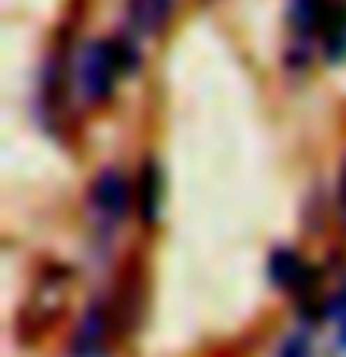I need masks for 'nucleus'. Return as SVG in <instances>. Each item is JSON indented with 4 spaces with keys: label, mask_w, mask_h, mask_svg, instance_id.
Here are the masks:
<instances>
[{
    "label": "nucleus",
    "mask_w": 346,
    "mask_h": 357,
    "mask_svg": "<svg viewBox=\"0 0 346 357\" xmlns=\"http://www.w3.org/2000/svg\"><path fill=\"white\" fill-rule=\"evenodd\" d=\"M175 11V0H127V22L138 38H156Z\"/></svg>",
    "instance_id": "423d86ee"
},
{
    "label": "nucleus",
    "mask_w": 346,
    "mask_h": 357,
    "mask_svg": "<svg viewBox=\"0 0 346 357\" xmlns=\"http://www.w3.org/2000/svg\"><path fill=\"white\" fill-rule=\"evenodd\" d=\"M339 208L346 216V160H343V172H339Z\"/></svg>",
    "instance_id": "f8f14e48"
},
{
    "label": "nucleus",
    "mask_w": 346,
    "mask_h": 357,
    "mask_svg": "<svg viewBox=\"0 0 346 357\" xmlns=\"http://www.w3.org/2000/svg\"><path fill=\"white\" fill-rule=\"evenodd\" d=\"M268 279L279 287V290H294V294H309L313 283H317V272L301 261L298 253L290 250H276L272 261H268Z\"/></svg>",
    "instance_id": "39448f33"
},
{
    "label": "nucleus",
    "mask_w": 346,
    "mask_h": 357,
    "mask_svg": "<svg viewBox=\"0 0 346 357\" xmlns=\"http://www.w3.org/2000/svg\"><path fill=\"white\" fill-rule=\"evenodd\" d=\"M328 0H290V26L294 33L301 38H309V33H317L324 26V19H328Z\"/></svg>",
    "instance_id": "6e6552de"
},
{
    "label": "nucleus",
    "mask_w": 346,
    "mask_h": 357,
    "mask_svg": "<svg viewBox=\"0 0 346 357\" xmlns=\"http://www.w3.org/2000/svg\"><path fill=\"white\" fill-rule=\"evenodd\" d=\"M279 357H313V335H309V328L287 335V342H283V350H279Z\"/></svg>",
    "instance_id": "9b49d317"
},
{
    "label": "nucleus",
    "mask_w": 346,
    "mask_h": 357,
    "mask_svg": "<svg viewBox=\"0 0 346 357\" xmlns=\"http://www.w3.org/2000/svg\"><path fill=\"white\" fill-rule=\"evenodd\" d=\"M138 205V190L130 186V178L123 167H100L93 186H89V208L105 227H116L130 216V208Z\"/></svg>",
    "instance_id": "f03ea898"
},
{
    "label": "nucleus",
    "mask_w": 346,
    "mask_h": 357,
    "mask_svg": "<svg viewBox=\"0 0 346 357\" xmlns=\"http://www.w3.org/2000/svg\"><path fill=\"white\" fill-rule=\"evenodd\" d=\"M138 63V52L130 45H116V41H82L75 52L71 63V78H75V93L86 100V105H105L116 93V78L127 67L134 71Z\"/></svg>",
    "instance_id": "f257e3e1"
},
{
    "label": "nucleus",
    "mask_w": 346,
    "mask_h": 357,
    "mask_svg": "<svg viewBox=\"0 0 346 357\" xmlns=\"http://www.w3.org/2000/svg\"><path fill=\"white\" fill-rule=\"evenodd\" d=\"M138 216L145 223H153L160 216V197H164V178H160V167L156 160H145L142 172H138Z\"/></svg>",
    "instance_id": "0eeeda50"
},
{
    "label": "nucleus",
    "mask_w": 346,
    "mask_h": 357,
    "mask_svg": "<svg viewBox=\"0 0 346 357\" xmlns=\"http://www.w3.org/2000/svg\"><path fill=\"white\" fill-rule=\"evenodd\" d=\"M324 317L335 324V346H339V350H346V283H343L339 294H335L328 305H324Z\"/></svg>",
    "instance_id": "9d476101"
},
{
    "label": "nucleus",
    "mask_w": 346,
    "mask_h": 357,
    "mask_svg": "<svg viewBox=\"0 0 346 357\" xmlns=\"http://www.w3.org/2000/svg\"><path fill=\"white\" fill-rule=\"evenodd\" d=\"M67 272H41L38 275V287H33V294L27 301V309H22V320L30 317V328L33 335L45 331L49 324L60 317V309H63V294H67Z\"/></svg>",
    "instance_id": "7ed1b4c3"
},
{
    "label": "nucleus",
    "mask_w": 346,
    "mask_h": 357,
    "mask_svg": "<svg viewBox=\"0 0 346 357\" xmlns=\"http://www.w3.org/2000/svg\"><path fill=\"white\" fill-rule=\"evenodd\" d=\"M320 30H324V52H328L331 60L346 56V4L328 8V19H324Z\"/></svg>",
    "instance_id": "1a4fd4ad"
},
{
    "label": "nucleus",
    "mask_w": 346,
    "mask_h": 357,
    "mask_svg": "<svg viewBox=\"0 0 346 357\" xmlns=\"http://www.w3.org/2000/svg\"><path fill=\"white\" fill-rule=\"evenodd\" d=\"M108 339H112V317H108V305L105 301H93L78 328L71 335V357H100L108 350Z\"/></svg>",
    "instance_id": "20e7f679"
}]
</instances>
